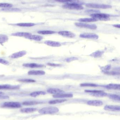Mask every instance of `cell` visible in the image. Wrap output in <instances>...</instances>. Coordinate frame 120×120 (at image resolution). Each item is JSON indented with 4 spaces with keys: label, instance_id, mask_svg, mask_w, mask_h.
Wrapping results in <instances>:
<instances>
[{
    "label": "cell",
    "instance_id": "6da1fadb",
    "mask_svg": "<svg viewBox=\"0 0 120 120\" xmlns=\"http://www.w3.org/2000/svg\"><path fill=\"white\" fill-rule=\"evenodd\" d=\"M59 112V109L56 107L49 106L43 108L39 110V112L42 115L55 114Z\"/></svg>",
    "mask_w": 120,
    "mask_h": 120
},
{
    "label": "cell",
    "instance_id": "7a4b0ae2",
    "mask_svg": "<svg viewBox=\"0 0 120 120\" xmlns=\"http://www.w3.org/2000/svg\"><path fill=\"white\" fill-rule=\"evenodd\" d=\"M63 8L73 10H82L84 9V7L80 4L77 3H66L65 5H63L62 6Z\"/></svg>",
    "mask_w": 120,
    "mask_h": 120
},
{
    "label": "cell",
    "instance_id": "3957f363",
    "mask_svg": "<svg viewBox=\"0 0 120 120\" xmlns=\"http://www.w3.org/2000/svg\"><path fill=\"white\" fill-rule=\"evenodd\" d=\"M92 18L96 19L97 20L106 21L110 19V15L108 14L105 13H94L90 15Z\"/></svg>",
    "mask_w": 120,
    "mask_h": 120
},
{
    "label": "cell",
    "instance_id": "277c9868",
    "mask_svg": "<svg viewBox=\"0 0 120 120\" xmlns=\"http://www.w3.org/2000/svg\"><path fill=\"white\" fill-rule=\"evenodd\" d=\"M86 6L88 8L98 9H108L112 7L110 5L94 3H87L86 4Z\"/></svg>",
    "mask_w": 120,
    "mask_h": 120
},
{
    "label": "cell",
    "instance_id": "5b68a950",
    "mask_svg": "<svg viewBox=\"0 0 120 120\" xmlns=\"http://www.w3.org/2000/svg\"><path fill=\"white\" fill-rule=\"evenodd\" d=\"M75 25L78 27L87 28L91 30H96L97 28V26L96 25L93 24H88L84 22H76Z\"/></svg>",
    "mask_w": 120,
    "mask_h": 120
},
{
    "label": "cell",
    "instance_id": "8992f818",
    "mask_svg": "<svg viewBox=\"0 0 120 120\" xmlns=\"http://www.w3.org/2000/svg\"><path fill=\"white\" fill-rule=\"evenodd\" d=\"M3 106L6 108H19L21 107V105L18 102L9 101L4 103L3 105Z\"/></svg>",
    "mask_w": 120,
    "mask_h": 120
},
{
    "label": "cell",
    "instance_id": "52a82bcc",
    "mask_svg": "<svg viewBox=\"0 0 120 120\" xmlns=\"http://www.w3.org/2000/svg\"><path fill=\"white\" fill-rule=\"evenodd\" d=\"M80 37L83 38L89 39H98L99 36L93 33H83L80 35Z\"/></svg>",
    "mask_w": 120,
    "mask_h": 120
},
{
    "label": "cell",
    "instance_id": "ba28073f",
    "mask_svg": "<svg viewBox=\"0 0 120 120\" xmlns=\"http://www.w3.org/2000/svg\"><path fill=\"white\" fill-rule=\"evenodd\" d=\"M26 54H27V52L26 51H19V52L13 53L10 56V57L12 59H16V58L22 57L26 55Z\"/></svg>",
    "mask_w": 120,
    "mask_h": 120
},
{
    "label": "cell",
    "instance_id": "9c48e42d",
    "mask_svg": "<svg viewBox=\"0 0 120 120\" xmlns=\"http://www.w3.org/2000/svg\"><path fill=\"white\" fill-rule=\"evenodd\" d=\"M88 105L92 106H102L103 104V101L100 100H90L87 103Z\"/></svg>",
    "mask_w": 120,
    "mask_h": 120
},
{
    "label": "cell",
    "instance_id": "30bf717a",
    "mask_svg": "<svg viewBox=\"0 0 120 120\" xmlns=\"http://www.w3.org/2000/svg\"><path fill=\"white\" fill-rule=\"evenodd\" d=\"M58 34L62 36L68 38H73L75 36L74 33L69 31H60L58 32Z\"/></svg>",
    "mask_w": 120,
    "mask_h": 120
},
{
    "label": "cell",
    "instance_id": "8fae6325",
    "mask_svg": "<svg viewBox=\"0 0 120 120\" xmlns=\"http://www.w3.org/2000/svg\"><path fill=\"white\" fill-rule=\"evenodd\" d=\"M104 109L105 110L110 111H120V106L107 105L104 107Z\"/></svg>",
    "mask_w": 120,
    "mask_h": 120
},
{
    "label": "cell",
    "instance_id": "7c38bea8",
    "mask_svg": "<svg viewBox=\"0 0 120 120\" xmlns=\"http://www.w3.org/2000/svg\"><path fill=\"white\" fill-rule=\"evenodd\" d=\"M47 91L49 94H54V95L62 94L64 92L63 90L57 88H50L47 90Z\"/></svg>",
    "mask_w": 120,
    "mask_h": 120
},
{
    "label": "cell",
    "instance_id": "4fadbf2b",
    "mask_svg": "<svg viewBox=\"0 0 120 120\" xmlns=\"http://www.w3.org/2000/svg\"><path fill=\"white\" fill-rule=\"evenodd\" d=\"M44 43L47 45L51 47H58L61 46L60 43L57 41H46L44 42Z\"/></svg>",
    "mask_w": 120,
    "mask_h": 120
},
{
    "label": "cell",
    "instance_id": "5bb4252c",
    "mask_svg": "<svg viewBox=\"0 0 120 120\" xmlns=\"http://www.w3.org/2000/svg\"><path fill=\"white\" fill-rule=\"evenodd\" d=\"M24 67L29 68H39L43 67V65L41 64H38L35 63H27L23 65Z\"/></svg>",
    "mask_w": 120,
    "mask_h": 120
},
{
    "label": "cell",
    "instance_id": "9a60e30c",
    "mask_svg": "<svg viewBox=\"0 0 120 120\" xmlns=\"http://www.w3.org/2000/svg\"><path fill=\"white\" fill-rule=\"evenodd\" d=\"M32 34L29 32H18L13 33L11 34L12 36H14L20 37H25L27 38V37L31 35Z\"/></svg>",
    "mask_w": 120,
    "mask_h": 120
},
{
    "label": "cell",
    "instance_id": "2e32d148",
    "mask_svg": "<svg viewBox=\"0 0 120 120\" xmlns=\"http://www.w3.org/2000/svg\"><path fill=\"white\" fill-rule=\"evenodd\" d=\"M55 98H72L73 97V94H55L53 96Z\"/></svg>",
    "mask_w": 120,
    "mask_h": 120
},
{
    "label": "cell",
    "instance_id": "e0dca14e",
    "mask_svg": "<svg viewBox=\"0 0 120 120\" xmlns=\"http://www.w3.org/2000/svg\"><path fill=\"white\" fill-rule=\"evenodd\" d=\"M45 73L44 71L41 70H32L28 72V74L30 75H43Z\"/></svg>",
    "mask_w": 120,
    "mask_h": 120
},
{
    "label": "cell",
    "instance_id": "ac0fdd59",
    "mask_svg": "<svg viewBox=\"0 0 120 120\" xmlns=\"http://www.w3.org/2000/svg\"><path fill=\"white\" fill-rule=\"evenodd\" d=\"M27 38L30 40H34L37 41H40L43 39V37L40 35H31L27 37Z\"/></svg>",
    "mask_w": 120,
    "mask_h": 120
},
{
    "label": "cell",
    "instance_id": "d6986e66",
    "mask_svg": "<svg viewBox=\"0 0 120 120\" xmlns=\"http://www.w3.org/2000/svg\"><path fill=\"white\" fill-rule=\"evenodd\" d=\"M104 87L107 89H109L120 90V84H109L105 85Z\"/></svg>",
    "mask_w": 120,
    "mask_h": 120
},
{
    "label": "cell",
    "instance_id": "ffe728a7",
    "mask_svg": "<svg viewBox=\"0 0 120 120\" xmlns=\"http://www.w3.org/2000/svg\"><path fill=\"white\" fill-rule=\"evenodd\" d=\"M78 21L80 22H97L98 20L94 18H80L78 20Z\"/></svg>",
    "mask_w": 120,
    "mask_h": 120
},
{
    "label": "cell",
    "instance_id": "44dd1931",
    "mask_svg": "<svg viewBox=\"0 0 120 120\" xmlns=\"http://www.w3.org/2000/svg\"><path fill=\"white\" fill-rule=\"evenodd\" d=\"M36 109L35 108H27L22 109L20 110V111L22 112L25 113H30L33 112L36 110Z\"/></svg>",
    "mask_w": 120,
    "mask_h": 120
},
{
    "label": "cell",
    "instance_id": "7402d4cb",
    "mask_svg": "<svg viewBox=\"0 0 120 120\" xmlns=\"http://www.w3.org/2000/svg\"><path fill=\"white\" fill-rule=\"evenodd\" d=\"M46 93L45 92L42 91H35L31 93L30 94V96L32 97H35L40 95H45Z\"/></svg>",
    "mask_w": 120,
    "mask_h": 120
},
{
    "label": "cell",
    "instance_id": "603a6c76",
    "mask_svg": "<svg viewBox=\"0 0 120 120\" xmlns=\"http://www.w3.org/2000/svg\"><path fill=\"white\" fill-rule=\"evenodd\" d=\"M92 95L96 97H104L107 96L108 94L103 91H101L99 92L92 94Z\"/></svg>",
    "mask_w": 120,
    "mask_h": 120
},
{
    "label": "cell",
    "instance_id": "cb8c5ba5",
    "mask_svg": "<svg viewBox=\"0 0 120 120\" xmlns=\"http://www.w3.org/2000/svg\"><path fill=\"white\" fill-rule=\"evenodd\" d=\"M16 25L20 27H30L35 26V24L33 23H19L16 24Z\"/></svg>",
    "mask_w": 120,
    "mask_h": 120
},
{
    "label": "cell",
    "instance_id": "d4e9b609",
    "mask_svg": "<svg viewBox=\"0 0 120 120\" xmlns=\"http://www.w3.org/2000/svg\"><path fill=\"white\" fill-rule=\"evenodd\" d=\"M103 54V52L100 51H98L93 53L90 55V56L94 58L100 57L102 56Z\"/></svg>",
    "mask_w": 120,
    "mask_h": 120
},
{
    "label": "cell",
    "instance_id": "484cf974",
    "mask_svg": "<svg viewBox=\"0 0 120 120\" xmlns=\"http://www.w3.org/2000/svg\"><path fill=\"white\" fill-rule=\"evenodd\" d=\"M66 99H56V100H52L49 102V103L50 104H57L61 103L66 101Z\"/></svg>",
    "mask_w": 120,
    "mask_h": 120
},
{
    "label": "cell",
    "instance_id": "4316f807",
    "mask_svg": "<svg viewBox=\"0 0 120 120\" xmlns=\"http://www.w3.org/2000/svg\"><path fill=\"white\" fill-rule=\"evenodd\" d=\"M108 97L110 99L114 100V101H120V96L116 94H109Z\"/></svg>",
    "mask_w": 120,
    "mask_h": 120
},
{
    "label": "cell",
    "instance_id": "83f0119b",
    "mask_svg": "<svg viewBox=\"0 0 120 120\" xmlns=\"http://www.w3.org/2000/svg\"><path fill=\"white\" fill-rule=\"evenodd\" d=\"M39 103V102L35 101H25L23 103V104L24 105L30 106L36 105Z\"/></svg>",
    "mask_w": 120,
    "mask_h": 120
},
{
    "label": "cell",
    "instance_id": "f1b7e54d",
    "mask_svg": "<svg viewBox=\"0 0 120 120\" xmlns=\"http://www.w3.org/2000/svg\"><path fill=\"white\" fill-rule=\"evenodd\" d=\"M55 33L54 31H50V30H43L39 31L38 32V33L42 34H55Z\"/></svg>",
    "mask_w": 120,
    "mask_h": 120
},
{
    "label": "cell",
    "instance_id": "f546056e",
    "mask_svg": "<svg viewBox=\"0 0 120 120\" xmlns=\"http://www.w3.org/2000/svg\"><path fill=\"white\" fill-rule=\"evenodd\" d=\"M8 39V37L6 35H0V44H2L5 43Z\"/></svg>",
    "mask_w": 120,
    "mask_h": 120
},
{
    "label": "cell",
    "instance_id": "4dcf8cb0",
    "mask_svg": "<svg viewBox=\"0 0 120 120\" xmlns=\"http://www.w3.org/2000/svg\"><path fill=\"white\" fill-rule=\"evenodd\" d=\"M80 86L81 87H97L98 85L96 84L93 83H85L80 84Z\"/></svg>",
    "mask_w": 120,
    "mask_h": 120
},
{
    "label": "cell",
    "instance_id": "1f68e13d",
    "mask_svg": "<svg viewBox=\"0 0 120 120\" xmlns=\"http://www.w3.org/2000/svg\"><path fill=\"white\" fill-rule=\"evenodd\" d=\"M13 5L7 3H0V8H8L12 7Z\"/></svg>",
    "mask_w": 120,
    "mask_h": 120
},
{
    "label": "cell",
    "instance_id": "d6a6232c",
    "mask_svg": "<svg viewBox=\"0 0 120 120\" xmlns=\"http://www.w3.org/2000/svg\"><path fill=\"white\" fill-rule=\"evenodd\" d=\"M2 10L4 11H18L20 10V9L17 8H4L2 9Z\"/></svg>",
    "mask_w": 120,
    "mask_h": 120
},
{
    "label": "cell",
    "instance_id": "836d02e7",
    "mask_svg": "<svg viewBox=\"0 0 120 120\" xmlns=\"http://www.w3.org/2000/svg\"><path fill=\"white\" fill-rule=\"evenodd\" d=\"M18 81L23 82H36L34 80L32 79H22L19 80Z\"/></svg>",
    "mask_w": 120,
    "mask_h": 120
},
{
    "label": "cell",
    "instance_id": "e575fe53",
    "mask_svg": "<svg viewBox=\"0 0 120 120\" xmlns=\"http://www.w3.org/2000/svg\"><path fill=\"white\" fill-rule=\"evenodd\" d=\"M78 58L76 57H71L68 58L65 60V61L66 62H69L73 61L76 60H78Z\"/></svg>",
    "mask_w": 120,
    "mask_h": 120
},
{
    "label": "cell",
    "instance_id": "d590c367",
    "mask_svg": "<svg viewBox=\"0 0 120 120\" xmlns=\"http://www.w3.org/2000/svg\"><path fill=\"white\" fill-rule=\"evenodd\" d=\"M55 1L59 3H72L73 1V0H55Z\"/></svg>",
    "mask_w": 120,
    "mask_h": 120
},
{
    "label": "cell",
    "instance_id": "8d00e7d4",
    "mask_svg": "<svg viewBox=\"0 0 120 120\" xmlns=\"http://www.w3.org/2000/svg\"><path fill=\"white\" fill-rule=\"evenodd\" d=\"M0 63L4 65H8L9 64V62L7 60L0 58Z\"/></svg>",
    "mask_w": 120,
    "mask_h": 120
},
{
    "label": "cell",
    "instance_id": "74e56055",
    "mask_svg": "<svg viewBox=\"0 0 120 120\" xmlns=\"http://www.w3.org/2000/svg\"><path fill=\"white\" fill-rule=\"evenodd\" d=\"M101 90H85V92L87 93H90L92 94H93V93H97V92H99Z\"/></svg>",
    "mask_w": 120,
    "mask_h": 120
},
{
    "label": "cell",
    "instance_id": "f35d334b",
    "mask_svg": "<svg viewBox=\"0 0 120 120\" xmlns=\"http://www.w3.org/2000/svg\"><path fill=\"white\" fill-rule=\"evenodd\" d=\"M106 74H108V75H118V74H120L119 73L117 72H114V71H112V72H108V71H105Z\"/></svg>",
    "mask_w": 120,
    "mask_h": 120
},
{
    "label": "cell",
    "instance_id": "ab89813d",
    "mask_svg": "<svg viewBox=\"0 0 120 120\" xmlns=\"http://www.w3.org/2000/svg\"><path fill=\"white\" fill-rule=\"evenodd\" d=\"M50 66H58L60 65V64H56L54 63H49L48 64Z\"/></svg>",
    "mask_w": 120,
    "mask_h": 120
},
{
    "label": "cell",
    "instance_id": "60d3db41",
    "mask_svg": "<svg viewBox=\"0 0 120 120\" xmlns=\"http://www.w3.org/2000/svg\"><path fill=\"white\" fill-rule=\"evenodd\" d=\"M111 66L110 65L109 66H105V67H104V69H105V70H109Z\"/></svg>",
    "mask_w": 120,
    "mask_h": 120
},
{
    "label": "cell",
    "instance_id": "b9f144b4",
    "mask_svg": "<svg viewBox=\"0 0 120 120\" xmlns=\"http://www.w3.org/2000/svg\"><path fill=\"white\" fill-rule=\"evenodd\" d=\"M113 26L114 27H116V28H119V29L120 28V24H115L113 25Z\"/></svg>",
    "mask_w": 120,
    "mask_h": 120
},
{
    "label": "cell",
    "instance_id": "7bdbcfd3",
    "mask_svg": "<svg viewBox=\"0 0 120 120\" xmlns=\"http://www.w3.org/2000/svg\"><path fill=\"white\" fill-rule=\"evenodd\" d=\"M7 98V97L3 96L2 95H0V99H6Z\"/></svg>",
    "mask_w": 120,
    "mask_h": 120
},
{
    "label": "cell",
    "instance_id": "ee69618b",
    "mask_svg": "<svg viewBox=\"0 0 120 120\" xmlns=\"http://www.w3.org/2000/svg\"><path fill=\"white\" fill-rule=\"evenodd\" d=\"M3 94H4V93L1 92H0V95H3Z\"/></svg>",
    "mask_w": 120,
    "mask_h": 120
},
{
    "label": "cell",
    "instance_id": "f6af8a7d",
    "mask_svg": "<svg viewBox=\"0 0 120 120\" xmlns=\"http://www.w3.org/2000/svg\"><path fill=\"white\" fill-rule=\"evenodd\" d=\"M1 85H0V88Z\"/></svg>",
    "mask_w": 120,
    "mask_h": 120
}]
</instances>
